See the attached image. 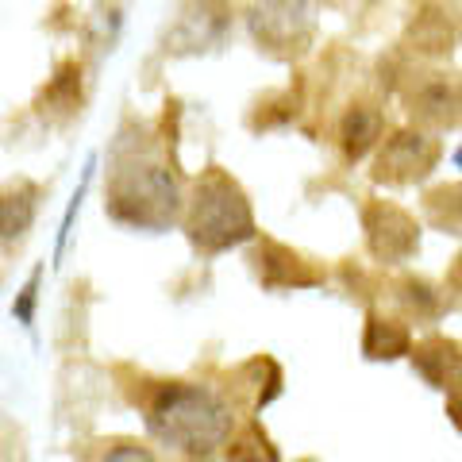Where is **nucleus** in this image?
I'll return each instance as SVG.
<instances>
[{
  "label": "nucleus",
  "instance_id": "ddd939ff",
  "mask_svg": "<svg viewBox=\"0 0 462 462\" xmlns=\"http://www.w3.org/2000/svg\"><path fill=\"white\" fill-rule=\"evenodd\" d=\"M39 212V185L16 178L0 189V247H16V243L32 231Z\"/></svg>",
  "mask_w": 462,
  "mask_h": 462
},
{
  "label": "nucleus",
  "instance_id": "6e6552de",
  "mask_svg": "<svg viewBox=\"0 0 462 462\" xmlns=\"http://www.w3.org/2000/svg\"><path fill=\"white\" fill-rule=\"evenodd\" d=\"M251 270L263 289L270 293H297V289L324 285V270L305 258L300 251L285 247L278 239H254L251 247Z\"/></svg>",
  "mask_w": 462,
  "mask_h": 462
},
{
  "label": "nucleus",
  "instance_id": "f3484780",
  "mask_svg": "<svg viewBox=\"0 0 462 462\" xmlns=\"http://www.w3.org/2000/svg\"><path fill=\"white\" fill-rule=\"evenodd\" d=\"M236 382L239 385H231V393L247 401L251 412H258V409H266V404L282 393V366L273 363V358L258 355V358H251V363H243L236 370Z\"/></svg>",
  "mask_w": 462,
  "mask_h": 462
},
{
  "label": "nucleus",
  "instance_id": "39448f33",
  "mask_svg": "<svg viewBox=\"0 0 462 462\" xmlns=\"http://www.w3.org/2000/svg\"><path fill=\"white\" fill-rule=\"evenodd\" d=\"M439 158H443L439 139L431 132H424V127H401V132H389L378 143L370 178H374V185H389V189L420 185L436 173Z\"/></svg>",
  "mask_w": 462,
  "mask_h": 462
},
{
  "label": "nucleus",
  "instance_id": "a211bd4d",
  "mask_svg": "<svg viewBox=\"0 0 462 462\" xmlns=\"http://www.w3.org/2000/svg\"><path fill=\"white\" fill-rule=\"evenodd\" d=\"M424 216L428 224L443 236H462V181L436 185L424 193Z\"/></svg>",
  "mask_w": 462,
  "mask_h": 462
},
{
  "label": "nucleus",
  "instance_id": "f8f14e48",
  "mask_svg": "<svg viewBox=\"0 0 462 462\" xmlns=\"http://www.w3.org/2000/svg\"><path fill=\"white\" fill-rule=\"evenodd\" d=\"M409 358H412V370L436 389H447L462 378V343L451 336H439V331L412 343Z\"/></svg>",
  "mask_w": 462,
  "mask_h": 462
},
{
  "label": "nucleus",
  "instance_id": "9b49d317",
  "mask_svg": "<svg viewBox=\"0 0 462 462\" xmlns=\"http://www.w3.org/2000/svg\"><path fill=\"white\" fill-rule=\"evenodd\" d=\"M339 151L346 162H363L366 154L378 151V143L385 139V116L374 100H355L351 108L339 116Z\"/></svg>",
  "mask_w": 462,
  "mask_h": 462
},
{
  "label": "nucleus",
  "instance_id": "a878e982",
  "mask_svg": "<svg viewBox=\"0 0 462 462\" xmlns=\"http://www.w3.org/2000/svg\"><path fill=\"white\" fill-rule=\"evenodd\" d=\"M458 166H462V151H458Z\"/></svg>",
  "mask_w": 462,
  "mask_h": 462
},
{
  "label": "nucleus",
  "instance_id": "4468645a",
  "mask_svg": "<svg viewBox=\"0 0 462 462\" xmlns=\"http://www.w3.org/2000/svg\"><path fill=\"white\" fill-rule=\"evenodd\" d=\"M35 112L47 124H69L81 112V66L74 58L58 62L54 78L47 81V89H42L35 100Z\"/></svg>",
  "mask_w": 462,
  "mask_h": 462
},
{
  "label": "nucleus",
  "instance_id": "423d86ee",
  "mask_svg": "<svg viewBox=\"0 0 462 462\" xmlns=\"http://www.w3.org/2000/svg\"><path fill=\"white\" fill-rule=\"evenodd\" d=\"M401 100H404V112H409V124L424 127L431 135L451 132V127L462 124V81L443 74V69L409 74Z\"/></svg>",
  "mask_w": 462,
  "mask_h": 462
},
{
  "label": "nucleus",
  "instance_id": "1a4fd4ad",
  "mask_svg": "<svg viewBox=\"0 0 462 462\" xmlns=\"http://www.w3.org/2000/svg\"><path fill=\"white\" fill-rule=\"evenodd\" d=\"M401 42H404V51L424 58V62L447 58L458 42V27H455L451 8L439 5V0H420V5L409 12V20H404Z\"/></svg>",
  "mask_w": 462,
  "mask_h": 462
},
{
  "label": "nucleus",
  "instance_id": "f03ea898",
  "mask_svg": "<svg viewBox=\"0 0 462 462\" xmlns=\"http://www.w3.org/2000/svg\"><path fill=\"white\" fill-rule=\"evenodd\" d=\"M185 236L200 254H220L258 236L251 200L227 170L208 166L185 200Z\"/></svg>",
  "mask_w": 462,
  "mask_h": 462
},
{
  "label": "nucleus",
  "instance_id": "4be33fe9",
  "mask_svg": "<svg viewBox=\"0 0 462 462\" xmlns=\"http://www.w3.org/2000/svg\"><path fill=\"white\" fill-rule=\"evenodd\" d=\"M443 393H447V401H443V412H447V420H451V424L458 428V436H462V378H458L455 385H447Z\"/></svg>",
  "mask_w": 462,
  "mask_h": 462
},
{
  "label": "nucleus",
  "instance_id": "5701e85b",
  "mask_svg": "<svg viewBox=\"0 0 462 462\" xmlns=\"http://www.w3.org/2000/svg\"><path fill=\"white\" fill-rule=\"evenodd\" d=\"M35 285H39V273H35V278H32V282H27V285H23V300H20V305H16V316H20V320H23V324H32V305H35Z\"/></svg>",
  "mask_w": 462,
  "mask_h": 462
},
{
  "label": "nucleus",
  "instance_id": "aec40b11",
  "mask_svg": "<svg viewBox=\"0 0 462 462\" xmlns=\"http://www.w3.org/2000/svg\"><path fill=\"white\" fill-rule=\"evenodd\" d=\"M297 105H300V97L293 89H285L278 97H266V100H258V112L251 116V127H273V124H289L297 116Z\"/></svg>",
  "mask_w": 462,
  "mask_h": 462
},
{
  "label": "nucleus",
  "instance_id": "6ab92c4d",
  "mask_svg": "<svg viewBox=\"0 0 462 462\" xmlns=\"http://www.w3.org/2000/svg\"><path fill=\"white\" fill-rule=\"evenodd\" d=\"M227 458H278V451H273V443L266 439V431L258 428V424H247L243 431H231V439H227Z\"/></svg>",
  "mask_w": 462,
  "mask_h": 462
},
{
  "label": "nucleus",
  "instance_id": "f257e3e1",
  "mask_svg": "<svg viewBox=\"0 0 462 462\" xmlns=\"http://www.w3.org/2000/svg\"><path fill=\"white\" fill-rule=\"evenodd\" d=\"M139 404L151 436L185 458L216 455L236 431V404L224 401L208 385L154 382Z\"/></svg>",
  "mask_w": 462,
  "mask_h": 462
},
{
  "label": "nucleus",
  "instance_id": "393cba45",
  "mask_svg": "<svg viewBox=\"0 0 462 462\" xmlns=\"http://www.w3.org/2000/svg\"><path fill=\"white\" fill-rule=\"evenodd\" d=\"M320 5H328V8H363V5H370V0H320Z\"/></svg>",
  "mask_w": 462,
  "mask_h": 462
},
{
  "label": "nucleus",
  "instance_id": "9d476101",
  "mask_svg": "<svg viewBox=\"0 0 462 462\" xmlns=\"http://www.w3.org/2000/svg\"><path fill=\"white\" fill-rule=\"evenodd\" d=\"M227 16H231L227 0H185L178 12V23H173V32H170L166 51L189 54V51L216 47L227 32Z\"/></svg>",
  "mask_w": 462,
  "mask_h": 462
},
{
  "label": "nucleus",
  "instance_id": "dca6fc26",
  "mask_svg": "<svg viewBox=\"0 0 462 462\" xmlns=\"http://www.w3.org/2000/svg\"><path fill=\"white\" fill-rule=\"evenodd\" d=\"M389 297H393L397 305V316H404V320H416V324H436L443 316V293L431 282L424 278H397L393 285H389Z\"/></svg>",
  "mask_w": 462,
  "mask_h": 462
},
{
  "label": "nucleus",
  "instance_id": "0eeeda50",
  "mask_svg": "<svg viewBox=\"0 0 462 462\" xmlns=\"http://www.w3.org/2000/svg\"><path fill=\"white\" fill-rule=\"evenodd\" d=\"M363 239L374 263L404 266L420 251V224H416V216L409 208L374 197L363 205Z\"/></svg>",
  "mask_w": 462,
  "mask_h": 462
},
{
  "label": "nucleus",
  "instance_id": "b1692460",
  "mask_svg": "<svg viewBox=\"0 0 462 462\" xmlns=\"http://www.w3.org/2000/svg\"><path fill=\"white\" fill-rule=\"evenodd\" d=\"M447 289L462 300V251L455 254V263H451V270H447Z\"/></svg>",
  "mask_w": 462,
  "mask_h": 462
},
{
  "label": "nucleus",
  "instance_id": "7ed1b4c3",
  "mask_svg": "<svg viewBox=\"0 0 462 462\" xmlns=\"http://www.w3.org/2000/svg\"><path fill=\"white\" fill-rule=\"evenodd\" d=\"M108 212L132 227H166L185 208L178 173L158 158H124L108 185Z\"/></svg>",
  "mask_w": 462,
  "mask_h": 462
},
{
  "label": "nucleus",
  "instance_id": "20e7f679",
  "mask_svg": "<svg viewBox=\"0 0 462 462\" xmlns=\"http://www.w3.org/2000/svg\"><path fill=\"white\" fill-rule=\"evenodd\" d=\"M247 27L258 51H266L278 62H293V58L309 54L316 39L312 0H263L247 12Z\"/></svg>",
  "mask_w": 462,
  "mask_h": 462
},
{
  "label": "nucleus",
  "instance_id": "2eb2a0df",
  "mask_svg": "<svg viewBox=\"0 0 462 462\" xmlns=\"http://www.w3.org/2000/svg\"><path fill=\"white\" fill-rule=\"evenodd\" d=\"M412 351L409 320L393 312H370L363 324V355L370 363H397Z\"/></svg>",
  "mask_w": 462,
  "mask_h": 462
},
{
  "label": "nucleus",
  "instance_id": "412c9836",
  "mask_svg": "<svg viewBox=\"0 0 462 462\" xmlns=\"http://www.w3.org/2000/svg\"><path fill=\"white\" fill-rule=\"evenodd\" d=\"M105 451H93V455H105V458H151V451L143 443H127V439H112V443H100Z\"/></svg>",
  "mask_w": 462,
  "mask_h": 462
}]
</instances>
